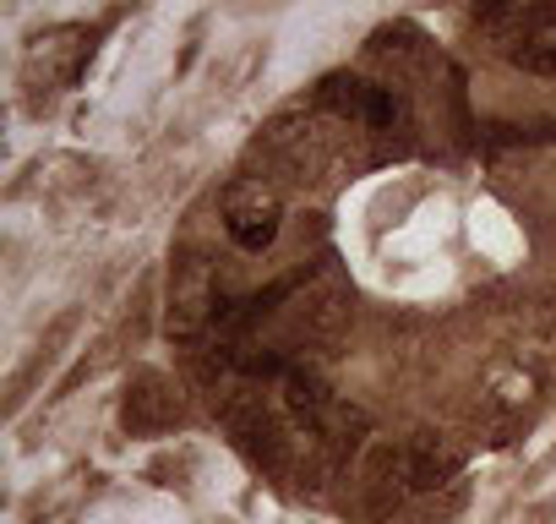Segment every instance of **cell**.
Segmentation results:
<instances>
[{
    "mask_svg": "<svg viewBox=\"0 0 556 524\" xmlns=\"http://www.w3.org/2000/svg\"><path fill=\"white\" fill-rule=\"evenodd\" d=\"M317 104L333 110L339 121H350L355 132H393V126L404 121V99H399V88H388V83H366V77H344V72L323 77Z\"/></svg>",
    "mask_w": 556,
    "mask_h": 524,
    "instance_id": "cell-6",
    "label": "cell"
},
{
    "mask_svg": "<svg viewBox=\"0 0 556 524\" xmlns=\"http://www.w3.org/2000/svg\"><path fill=\"white\" fill-rule=\"evenodd\" d=\"M350 137H355V126L339 121L333 110L295 104L285 115H273L262 126V137L251 142L256 180H267L273 191H317V186L339 180V170L350 164Z\"/></svg>",
    "mask_w": 556,
    "mask_h": 524,
    "instance_id": "cell-1",
    "label": "cell"
},
{
    "mask_svg": "<svg viewBox=\"0 0 556 524\" xmlns=\"http://www.w3.org/2000/svg\"><path fill=\"white\" fill-rule=\"evenodd\" d=\"M164 328L169 339H180L186 350H197L202 339H213L218 307H224V285H218V262L207 251H180L169 262V296H164Z\"/></svg>",
    "mask_w": 556,
    "mask_h": 524,
    "instance_id": "cell-3",
    "label": "cell"
},
{
    "mask_svg": "<svg viewBox=\"0 0 556 524\" xmlns=\"http://www.w3.org/2000/svg\"><path fill=\"white\" fill-rule=\"evenodd\" d=\"M475 28L518 72L556 77V7H485L475 12Z\"/></svg>",
    "mask_w": 556,
    "mask_h": 524,
    "instance_id": "cell-4",
    "label": "cell"
},
{
    "mask_svg": "<svg viewBox=\"0 0 556 524\" xmlns=\"http://www.w3.org/2000/svg\"><path fill=\"white\" fill-rule=\"evenodd\" d=\"M126 432L137 437H159L169 426H180V394L164 372H137V383L126 388V410H121Z\"/></svg>",
    "mask_w": 556,
    "mask_h": 524,
    "instance_id": "cell-7",
    "label": "cell"
},
{
    "mask_svg": "<svg viewBox=\"0 0 556 524\" xmlns=\"http://www.w3.org/2000/svg\"><path fill=\"white\" fill-rule=\"evenodd\" d=\"M371 61L388 66V88H393V83H415V77L431 72V50H426V39H420L409 23L382 28V34L371 39Z\"/></svg>",
    "mask_w": 556,
    "mask_h": 524,
    "instance_id": "cell-8",
    "label": "cell"
},
{
    "mask_svg": "<svg viewBox=\"0 0 556 524\" xmlns=\"http://www.w3.org/2000/svg\"><path fill=\"white\" fill-rule=\"evenodd\" d=\"M218 219H224V235H229L245 257H262V251L278 240V229H285V191H273V186L256 180V175H240V180L224 186Z\"/></svg>",
    "mask_w": 556,
    "mask_h": 524,
    "instance_id": "cell-5",
    "label": "cell"
},
{
    "mask_svg": "<svg viewBox=\"0 0 556 524\" xmlns=\"http://www.w3.org/2000/svg\"><path fill=\"white\" fill-rule=\"evenodd\" d=\"M278 410H285V421L306 442H317L328 453H350L361 442V432H366L361 410H350L312 366H290L285 377H278Z\"/></svg>",
    "mask_w": 556,
    "mask_h": 524,
    "instance_id": "cell-2",
    "label": "cell"
}]
</instances>
